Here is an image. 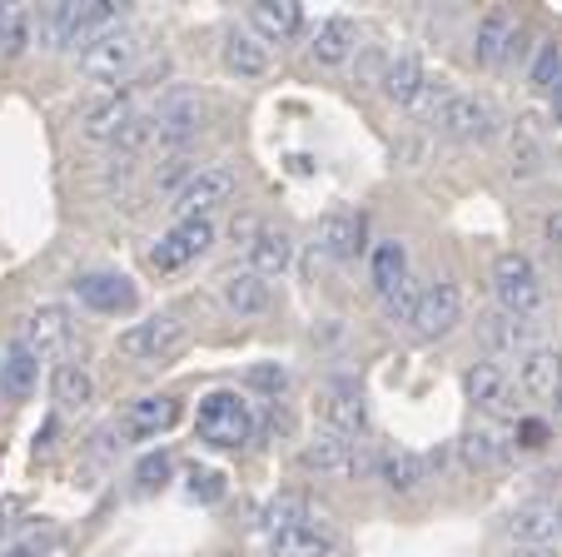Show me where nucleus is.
<instances>
[{
    "mask_svg": "<svg viewBox=\"0 0 562 557\" xmlns=\"http://www.w3.org/2000/svg\"><path fill=\"white\" fill-rule=\"evenodd\" d=\"M35 25H41V45L65 51V45H86L90 35L110 31L115 5L110 0H55V5H41Z\"/></svg>",
    "mask_w": 562,
    "mask_h": 557,
    "instance_id": "f257e3e1",
    "label": "nucleus"
},
{
    "mask_svg": "<svg viewBox=\"0 0 562 557\" xmlns=\"http://www.w3.org/2000/svg\"><path fill=\"white\" fill-rule=\"evenodd\" d=\"M194 428L210 448H245L255 438V413L239 393L220 389V393H204L200 399V413H194Z\"/></svg>",
    "mask_w": 562,
    "mask_h": 557,
    "instance_id": "f03ea898",
    "label": "nucleus"
},
{
    "mask_svg": "<svg viewBox=\"0 0 562 557\" xmlns=\"http://www.w3.org/2000/svg\"><path fill=\"white\" fill-rule=\"evenodd\" d=\"M190 344V328L180 324L175 314H155V319H139L120 334V354L139 358V364H170V358L184 354Z\"/></svg>",
    "mask_w": 562,
    "mask_h": 557,
    "instance_id": "7ed1b4c3",
    "label": "nucleus"
},
{
    "mask_svg": "<svg viewBox=\"0 0 562 557\" xmlns=\"http://www.w3.org/2000/svg\"><path fill=\"white\" fill-rule=\"evenodd\" d=\"M135 60H139V35L125 31V25H110V31L90 35V41L80 45V75H86V80H100V85L130 75Z\"/></svg>",
    "mask_w": 562,
    "mask_h": 557,
    "instance_id": "20e7f679",
    "label": "nucleus"
},
{
    "mask_svg": "<svg viewBox=\"0 0 562 557\" xmlns=\"http://www.w3.org/2000/svg\"><path fill=\"white\" fill-rule=\"evenodd\" d=\"M493 289H498V299H503V314L528 319L532 309L542 304V279L528 254H518V249L498 254V264H493Z\"/></svg>",
    "mask_w": 562,
    "mask_h": 557,
    "instance_id": "39448f33",
    "label": "nucleus"
},
{
    "mask_svg": "<svg viewBox=\"0 0 562 557\" xmlns=\"http://www.w3.org/2000/svg\"><path fill=\"white\" fill-rule=\"evenodd\" d=\"M234 200V169L224 165H200L180 190H175V214L180 220H210V210Z\"/></svg>",
    "mask_w": 562,
    "mask_h": 557,
    "instance_id": "423d86ee",
    "label": "nucleus"
},
{
    "mask_svg": "<svg viewBox=\"0 0 562 557\" xmlns=\"http://www.w3.org/2000/svg\"><path fill=\"white\" fill-rule=\"evenodd\" d=\"M434 125L443 130V135H453V140L483 145V140L498 135V105H493V100H483V96H463V90H453V100L438 110Z\"/></svg>",
    "mask_w": 562,
    "mask_h": 557,
    "instance_id": "0eeeda50",
    "label": "nucleus"
},
{
    "mask_svg": "<svg viewBox=\"0 0 562 557\" xmlns=\"http://www.w3.org/2000/svg\"><path fill=\"white\" fill-rule=\"evenodd\" d=\"M314 409H318V423H324V433H339V438H349V433H363V423H369L363 389H359V383H349V379L318 383Z\"/></svg>",
    "mask_w": 562,
    "mask_h": 557,
    "instance_id": "6e6552de",
    "label": "nucleus"
},
{
    "mask_svg": "<svg viewBox=\"0 0 562 557\" xmlns=\"http://www.w3.org/2000/svg\"><path fill=\"white\" fill-rule=\"evenodd\" d=\"M210 244H214L210 220H180L155 249H149V264H155L159 274H175V269H184V264H194L200 254H210Z\"/></svg>",
    "mask_w": 562,
    "mask_h": 557,
    "instance_id": "1a4fd4ad",
    "label": "nucleus"
},
{
    "mask_svg": "<svg viewBox=\"0 0 562 557\" xmlns=\"http://www.w3.org/2000/svg\"><path fill=\"white\" fill-rule=\"evenodd\" d=\"M149 120H155L159 145H184V140H194L204 130V100L190 96V90H175V96H165L149 110Z\"/></svg>",
    "mask_w": 562,
    "mask_h": 557,
    "instance_id": "9d476101",
    "label": "nucleus"
},
{
    "mask_svg": "<svg viewBox=\"0 0 562 557\" xmlns=\"http://www.w3.org/2000/svg\"><path fill=\"white\" fill-rule=\"evenodd\" d=\"M508 537L522 547V553H552L562 543V513L552 503H522L518 513L508 517Z\"/></svg>",
    "mask_w": 562,
    "mask_h": 557,
    "instance_id": "9b49d317",
    "label": "nucleus"
},
{
    "mask_svg": "<svg viewBox=\"0 0 562 557\" xmlns=\"http://www.w3.org/2000/svg\"><path fill=\"white\" fill-rule=\"evenodd\" d=\"M299 463H304L308 474H324V478H344V474H363V468H369L359 443L339 438V433H318L314 443H304Z\"/></svg>",
    "mask_w": 562,
    "mask_h": 557,
    "instance_id": "f8f14e48",
    "label": "nucleus"
},
{
    "mask_svg": "<svg viewBox=\"0 0 562 557\" xmlns=\"http://www.w3.org/2000/svg\"><path fill=\"white\" fill-rule=\"evenodd\" d=\"M458 319H463V294H458L453 279H438V285L424 289V299H418V314H414V328L424 338H443L458 328Z\"/></svg>",
    "mask_w": 562,
    "mask_h": 557,
    "instance_id": "ddd939ff",
    "label": "nucleus"
},
{
    "mask_svg": "<svg viewBox=\"0 0 562 557\" xmlns=\"http://www.w3.org/2000/svg\"><path fill=\"white\" fill-rule=\"evenodd\" d=\"M334 553H339V533L324 517H304V523L269 537V557H334Z\"/></svg>",
    "mask_w": 562,
    "mask_h": 557,
    "instance_id": "4468645a",
    "label": "nucleus"
},
{
    "mask_svg": "<svg viewBox=\"0 0 562 557\" xmlns=\"http://www.w3.org/2000/svg\"><path fill=\"white\" fill-rule=\"evenodd\" d=\"M75 299L95 314H130L135 309V285L125 274H80L75 279Z\"/></svg>",
    "mask_w": 562,
    "mask_h": 557,
    "instance_id": "2eb2a0df",
    "label": "nucleus"
},
{
    "mask_svg": "<svg viewBox=\"0 0 562 557\" xmlns=\"http://www.w3.org/2000/svg\"><path fill=\"white\" fill-rule=\"evenodd\" d=\"M25 348L35 358H60L70 348V309L65 304H41L25 319Z\"/></svg>",
    "mask_w": 562,
    "mask_h": 557,
    "instance_id": "dca6fc26",
    "label": "nucleus"
},
{
    "mask_svg": "<svg viewBox=\"0 0 562 557\" xmlns=\"http://www.w3.org/2000/svg\"><path fill=\"white\" fill-rule=\"evenodd\" d=\"M175 419H180V403L165 399V393H149V399H135L125 413H120V428L130 438H159V433H170Z\"/></svg>",
    "mask_w": 562,
    "mask_h": 557,
    "instance_id": "f3484780",
    "label": "nucleus"
},
{
    "mask_svg": "<svg viewBox=\"0 0 562 557\" xmlns=\"http://www.w3.org/2000/svg\"><path fill=\"white\" fill-rule=\"evenodd\" d=\"M318 254H329V259H353L363 249V214L353 210H334L318 220Z\"/></svg>",
    "mask_w": 562,
    "mask_h": 557,
    "instance_id": "a211bd4d",
    "label": "nucleus"
},
{
    "mask_svg": "<svg viewBox=\"0 0 562 557\" xmlns=\"http://www.w3.org/2000/svg\"><path fill=\"white\" fill-rule=\"evenodd\" d=\"M304 25V5L299 0H265V5H249V31L265 45H279L289 35H299Z\"/></svg>",
    "mask_w": 562,
    "mask_h": 557,
    "instance_id": "6ab92c4d",
    "label": "nucleus"
},
{
    "mask_svg": "<svg viewBox=\"0 0 562 557\" xmlns=\"http://www.w3.org/2000/svg\"><path fill=\"white\" fill-rule=\"evenodd\" d=\"M463 389H468V399H473L477 409L513 413V379L503 374L498 364H473V368L463 374Z\"/></svg>",
    "mask_w": 562,
    "mask_h": 557,
    "instance_id": "aec40b11",
    "label": "nucleus"
},
{
    "mask_svg": "<svg viewBox=\"0 0 562 557\" xmlns=\"http://www.w3.org/2000/svg\"><path fill=\"white\" fill-rule=\"evenodd\" d=\"M220 294L224 304L234 309V314H265L269 304H274V289H269V279H259L255 269H234L220 279Z\"/></svg>",
    "mask_w": 562,
    "mask_h": 557,
    "instance_id": "412c9836",
    "label": "nucleus"
},
{
    "mask_svg": "<svg viewBox=\"0 0 562 557\" xmlns=\"http://www.w3.org/2000/svg\"><path fill=\"white\" fill-rule=\"evenodd\" d=\"M35 379H41V358L21 344L5 348V364H0V399H11V403H25L35 393Z\"/></svg>",
    "mask_w": 562,
    "mask_h": 557,
    "instance_id": "4be33fe9",
    "label": "nucleus"
},
{
    "mask_svg": "<svg viewBox=\"0 0 562 557\" xmlns=\"http://www.w3.org/2000/svg\"><path fill=\"white\" fill-rule=\"evenodd\" d=\"M418 85H424V65H418L414 51L389 55V60H383L379 90H383V100H389V105H404V110H408V100L418 96Z\"/></svg>",
    "mask_w": 562,
    "mask_h": 557,
    "instance_id": "5701e85b",
    "label": "nucleus"
},
{
    "mask_svg": "<svg viewBox=\"0 0 562 557\" xmlns=\"http://www.w3.org/2000/svg\"><path fill=\"white\" fill-rule=\"evenodd\" d=\"M518 379L528 393H538V399H552V393L562 389V354L548 344H532L528 354H522L518 364Z\"/></svg>",
    "mask_w": 562,
    "mask_h": 557,
    "instance_id": "b1692460",
    "label": "nucleus"
},
{
    "mask_svg": "<svg viewBox=\"0 0 562 557\" xmlns=\"http://www.w3.org/2000/svg\"><path fill=\"white\" fill-rule=\"evenodd\" d=\"M353 45H359V25H353L349 15H329V21L314 31V41H308V55H314L318 65H344L353 55Z\"/></svg>",
    "mask_w": 562,
    "mask_h": 557,
    "instance_id": "393cba45",
    "label": "nucleus"
},
{
    "mask_svg": "<svg viewBox=\"0 0 562 557\" xmlns=\"http://www.w3.org/2000/svg\"><path fill=\"white\" fill-rule=\"evenodd\" d=\"M220 55H224V65H229L239 80H259V75H269V45L259 41L255 31H229Z\"/></svg>",
    "mask_w": 562,
    "mask_h": 557,
    "instance_id": "a878e982",
    "label": "nucleus"
},
{
    "mask_svg": "<svg viewBox=\"0 0 562 557\" xmlns=\"http://www.w3.org/2000/svg\"><path fill=\"white\" fill-rule=\"evenodd\" d=\"M513 31H518V25H513L508 11H488L483 21H477V31H473V60L477 65H503Z\"/></svg>",
    "mask_w": 562,
    "mask_h": 557,
    "instance_id": "bb28decb",
    "label": "nucleus"
},
{
    "mask_svg": "<svg viewBox=\"0 0 562 557\" xmlns=\"http://www.w3.org/2000/svg\"><path fill=\"white\" fill-rule=\"evenodd\" d=\"M289 264H294V239H289L284 230H259L255 244H249V269H255L259 279H274Z\"/></svg>",
    "mask_w": 562,
    "mask_h": 557,
    "instance_id": "cd10ccee",
    "label": "nucleus"
},
{
    "mask_svg": "<svg viewBox=\"0 0 562 557\" xmlns=\"http://www.w3.org/2000/svg\"><path fill=\"white\" fill-rule=\"evenodd\" d=\"M383 483L393 488V493H414V488L428 483V474H434V458L428 453H389V458L379 463Z\"/></svg>",
    "mask_w": 562,
    "mask_h": 557,
    "instance_id": "c85d7f7f",
    "label": "nucleus"
},
{
    "mask_svg": "<svg viewBox=\"0 0 562 557\" xmlns=\"http://www.w3.org/2000/svg\"><path fill=\"white\" fill-rule=\"evenodd\" d=\"M483 344L493 354H528L532 348V324L518 314H488L483 319Z\"/></svg>",
    "mask_w": 562,
    "mask_h": 557,
    "instance_id": "c756f323",
    "label": "nucleus"
},
{
    "mask_svg": "<svg viewBox=\"0 0 562 557\" xmlns=\"http://www.w3.org/2000/svg\"><path fill=\"white\" fill-rule=\"evenodd\" d=\"M130 120H135V100H130V90H120V96H110V100H100V105L86 110V135L90 140H115Z\"/></svg>",
    "mask_w": 562,
    "mask_h": 557,
    "instance_id": "7c9ffc66",
    "label": "nucleus"
},
{
    "mask_svg": "<svg viewBox=\"0 0 562 557\" xmlns=\"http://www.w3.org/2000/svg\"><path fill=\"white\" fill-rule=\"evenodd\" d=\"M50 399L60 403L65 413H70V409H86V403L95 399V379H90L80 364H55V374H50Z\"/></svg>",
    "mask_w": 562,
    "mask_h": 557,
    "instance_id": "2f4dec72",
    "label": "nucleus"
},
{
    "mask_svg": "<svg viewBox=\"0 0 562 557\" xmlns=\"http://www.w3.org/2000/svg\"><path fill=\"white\" fill-rule=\"evenodd\" d=\"M458 453H463L468 468H493V463L508 458V443H503L493 428H468L463 443H458Z\"/></svg>",
    "mask_w": 562,
    "mask_h": 557,
    "instance_id": "473e14b6",
    "label": "nucleus"
},
{
    "mask_svg": "<svg viewBox=\"0 0 562 557\" xmlns=\"http://www.w3.org/2000/svg\"><path fill=\"white\" fill-rule=\"evenodd\" d=\"M404 279H408V254H404V244H398V239L379 244V249H373V289H379V294H389V289L404 285Z\"/></svg>",
    "mask_w": 562,
    "mask_h": 557,
    "instance_id": "72a5a7b5",
    "label": "nucleus"
},
{
    "mask_svg": "<svg viewBox=\"0 0 562 557\" xmlns=\"http://www.w3.org/2000/svg\"><path fill=\"white\" fill-rule=\"evenodd\" d=\"M538 169H542V140L532 130V120H518V130H513V175L532 179Z\"/></svg>",
    "mask_w": 562,
    "mask_h": 557,
    "instance_id": "f704fd0d",
    "label": "nucleus"
},
{
    "mask_svg": "<svg viewBox=\"0 0 562 557\" xmlns=\"http://www.w3.org/2000/svg\"><path fill=\"white\" fill-rule=\"evenodd\" d=\"M448 100H453V85H448L443 75H438V80H434V75H424V85H418V96L408 100V115L424 120V125H434L438 110H443Z\"/></svg>",
    "mask_w": 562,
    "mask_h": 557,
    "instance_id": "c9c22d12",
    "label": "nucleus"
},
{
    "mask_svg": "<svg viewBox=\"0 0 562 557\" xmlns=\"http://www.w3.org/2000/svg\"><path fill=\"white\" fill-rule=\"evenodd\" d=\"M308 517V503L299 493H279V498H269L265 503V513H259V523H265V533L274 537V533H284V527H294V523H304Z\"/></svg>",
    "mask_w": 562,
    "mask_h": 557,
    "instance_id": "e433bc0d",
    "label": "nucleus"
},
{
    "mask_svg": "<svg viewBox=\"0 0 562 557\" xmlns=\"http://www.w3.org/2000/svg\"><path fill=\"white\" fill-rule=\"evenodd\" d=\"M25 45H31V11L0 5V55H21Z\"/></svg>",
    "mask_w": 562,
    "mask_h": 557,
    "instance_id": "4c0bfd02",
    "label": "nucleus"
},
{
    "mask_svg": "<svg viewBox=\"0 0 562 557\" xmlns=\"http://www.w3.org/2000/svg\"><path fill=\"white\" fill-rule=\"evenodd\" d=\"M418 299H424V289H418L414 279H404V285H393L389 294H383V314H389V324H414Z\"/></svg>",
    "mask_w": 562,
    "mask_h": 557,
    "instance_id": "58836bf2",
    "label": "nucleus"
},
{
    "mask_svg": "<svg viewBox=\"0 0 562 557\" xmlns=\"http://www.w3.org/2000/svg\"><path fill=\"white\" fill-rule=\"evenodd\" d=\"M558 70H562V45L558 41H542L538 55H532V65H528V80L538 85V90H552Z\"/></svg>",
    "mask_w": 562,
    "mask_h": 557,
    "instance_id": "ea45409f",
    "label": "nucleus"
},
{
    "mask_svg": "<svg viewBox=\"0 0 562 557\" xmlns=\"http://www.w3.org/2000/svg\"><path fill=\"white\" fill-rule=\"evenodd\" d=\"M149 140H155V120H149V115H135V120H130V125L115 135V145H120V149H139V145H149Z\"/></svg>",
    "mask_w": 562,
    "mask_h": 557,
    "instance_id": "a19ab883",
    "label": "nucleus"
},
{
    "mask_svg": "<svg viewBox=\"0 0 562 557\" xmlns=\"http://www.w3.org/2000/svg\"><path fill=\"white\" fill-rule=\"evenodd\" d=\"M135 478H139V483H145V488L165 483V478H170V453H149V458L135 468Z\"/></svg>",
    "mask_w": 562,
    "mask_h": 557,
    "instance_id": "79ce46f5",
    "label": "nucleus"
},
{
    "mask_svg": "<svg viewBox=\"0 0 562 557\" xmlns=\"http://www.w3.org/2000/svg\"><path fill=\"white\" fill-rule=\"evenodd\" d=\"M249 383H255V389H269V393H279V389H284V383H289V374H284V368H255V374H249Z\"/></svg>",
    "mask_w": 562,
    "mask_h": 557,
    "instance_id": "37998d69",
    "label": "nucleus"
},
{
    "mask_svg": "<svg viewBox=\"0 0 562 557\" xmlns=\"http://www.w3.org/2000/svg\"><path fill=\"white\" fill-rule=\"evenodd\" d=\"M220 498V478H214V474H194V498Z\"/></svg>",
    "mask_w": 562,
    "mask_h": 557,
    "instance_id": "c03bdc74",
    "label": "nucleus"
},
{
    "mask_svg": "<svg viewBox=\"0 0 562 557\" xmlns=\"http://www.w3.org/2000/svg\"><path fill=\"white\" fill-rule=\"evenodd\" d=\"M548 239L562 244V214H552V220H548Z\"/></svg>",
    "mask_w": 562,
    "mask_h": 557,
    "instance_id": "a18cd8bd",
    "label": "nucleus"
},
{
    "mask_svg": "<svg viewBox=\"0 0 562 557\" xmlns=\"http://www.w3.org/2000/svg\"><path fill=\"white\" fill-rule=\"evenodd\" d=\"M552 399H558V413H562V389H558V393H552Z\"/></svg>",
    "mask_w": 562,
    "mask_h": 557,
    "instance_id": "49530a36",
    "label": "nucleus"
}]
</instances>
